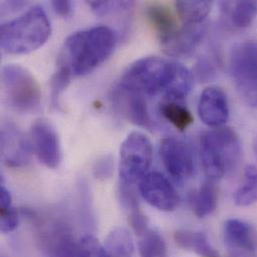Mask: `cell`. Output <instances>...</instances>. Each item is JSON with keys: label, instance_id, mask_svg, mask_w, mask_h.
Here are the masks:
<instances>
[{"label": "cell", "instance_id": "cell-1", "mask_svg": "<svg viewBox=\"0 0 257 257\" xmlns=\"http://www.w3.org/2000/svg\"><path fill=\"white\" fill-rule=\"evenodd\" d=\"M116 38L107 26H95L69 35L63 43L57 65L73 76H83L101 65L112 53Z\"/></svg>", "mask_w": 257, "mask_h": 257}, {"label": "cell", "instance_id": "cell-2", "mask_svg": "<svg viewBox=\"0 0 257 257\" xmlns=\"http://www.w3.org/2000/svg\"><path fill=\"white\" fill-rule=\"evenodd\" d=\"M50 34L51 25L46 12L40 6H33L19 17L1 25V49L12 55L27 54L41 47Z\"/></svg>", "mask_w": 257, "mask_h": 257}, {"label": "cell", "instance_id": "cell-3", "mask_svg": "<svg viewBox=\"0 0 257 257\" xmlns=\"http://www.w3.org/2000/svg\"><path fill=\"white\" fill-rule=\"evenodd\" d=\"M200 157L207 178L220 180L240 161L241 145L237 133L222 126L205 131L200 137Z\"/></svg>", "mask_w": 257, "mask_h": 257}, {"label": "cell", "instance_id": "cell-4", "mask_svg": "<svg viewBox=\"0 0 257 257\" xmlns=\"http://www.w3.org/2000/svg\"><path fill=\"white\" fill-rule=\"evenodd\" d=\"M177 63L158 56L143 57L132 63L121 77L119 85L141 95H164L173 81Z\"/></svg>", "mask_w": 257, "mask_h": 257}, {"label": "cell", "instance_id": "cell-5", "mask_svg": "<svg viewBox=\"0 0 257 257\" xmlns=\"http://www.w3.org/2000/svg\"><path fill=\"white\" fill-rule=\"evenodd\" d=\"M1 84L9 105L21 113H32L41 104V88L35 77L18 64H7L1 70Z\"/></svg>", "mask_w": 257, "mask_h": 257}, {"label": "cell", "instance_id": "cell-6", "mask_svg": "<svg viewBox=\"0 0 257 257\" xmlns=\"http://www.w3.org/2000/svg\"><path fill=\"white\" fill-rule=\"evenodd\" d=\"M229 70L242 99L257 107V41L240 42L232 48Z\"/></svg>", "mask_w": 257, "mask_h": 257}, {"label": "cell", "instance_id": "cell-7", "mask_svg": "<svg viewBox=\"0 0 257 257\" xmlns=\"http://www.w3.org/2000/svg\"><path fill=\"white\" fill-rule=\"evenodd\" d=\"M153 148L150 139L143 133L133 131L122 142L119 152L120 183L133 185L139 182L151 166Z\"/></svg>", "mask_w": 257, "mask_h": 257}, {"label": "cell", "instance_id": "cell-8", "mask_svg": "<svg viewBox=\"0 0 257 257\" xmlns=\"http://www.w3.org/2000/svg\"><path fill=\"white\" fill-rule=\"evenodd\" d=\"M160 158L167 172L178 181L190 179L195 172V161L190 145L177 137H166L160 143Z\"/></svg>", "mask_w": 257, "mask_h": 257}, {"label": "cell", "instance_id": "cell-9", "mask_svg": "<svg viewBox=\"0 0 257 257\" xmlns=\"http://www.w3.org/2000/svg\"><path fill=\"white\" fill-rule=\"evenodd\" d=\"M30 142L38 160L47 168L59 166L62 154L58 134L46 119H37L30 128Z\"/></svg>", "mask_w": 257, "mask_h": 257}, {"label": "cell", "instance_id": "cell-10", "mask_svg": "<svg viewBox=\"0 0 257 257\" xmlns=\"http://www.w3.org/2000/svg\"><path fill=\"white\" fill-rule=\"evenodd\" d=\"M139 192L152 207L163 211H174L179 196L171 182L160 172H149L139 181Z\"/></svg>", "mask_w": 257, "mask_h": 257}, {"label": "cell", "instance_id": "cell-11", "mask_svg": "<svg viewBox=\"0 0 257 257\" xmlns=\"http://www.w3.org/2000/svg\"><path fill=\"white\" fill-rule=\"evenodd\" d=\"M40 242L49 257H82L81 238L76 239L64 223L47 225L40 233Z\"/></svg>", "mask_w": 257, "mask_h": 257}, {"label": "cell", "instance_id": "cell-12", "mask_svg": "<svg viewBox=\"0 0 257 257\" xmlns=\"http://www.w3.org/2000/svg\"><path fill=\"white\" fill-rule=\"evenodd\" d=\"M31 142L22 131L12 122H5L1 126V158L3 162L13 168L25 166L30 160Z\"/></svg>", "mask_w": 257, "mask_h": 257}, {"label": "cell", "instance_id": "cell-13", "mask_svg": "<svg viewBox=\"0 0 257 257\" xmlns=\"http://www.w3.org/2000/svg\"><path fill=\"white\" fill-rule=\"evenodd\" d=\"M111 99L117 112L129 122L144 128L152 127L153 122L143 95L118 85L112 91Z\"/></svg>", "mask_w": 257, "mask_h": 257}, {"label": "cell", "instance_id": "cell-14", "mask_svg": "<svg viewBox=\"0 0 257 257\" xmlns=\"http://www.w3.org/2000/svg\"><path fill=\"white\" fill-rule=\"evenodd\" d=\"M200 119L208 126L221 127L229 117V106L224 91L215 86L205 88L198 101Z\"/></svg>", "mask_w": 257, "mask_h": 257}, {"label": "cell", "instance_id": "cell-15", "mask_svg": "<svg viewBox=\"0 0 257 257\" xmlns=\"http://www.w3.org/2000/svg\"><path fill=\"white\" fill-rule=\"evenodd\" d=\"M206 32V27L201 24H184L170 37L161 42L163 51L173 57H186L191 55L201 43Z\"/></svg>", "mask_w": 257, "mask_h": 257}, {"label": "cell", "instance_id": "cell-16", "mask_svg": "<svg viewBox=\"0 0 257 257\" xmlns=\"http://www.w3.org/2000/svg\"><path fill=\"white\" fill-rule=\"evenodd\" d=\"M223 238L226 247L235 255L253 253L257 248L255 229L247 222L232 218L225 221Z\"/></svg>", "mask_w": 257, "mask_h": 257}, {"label": "cell", "instance_id": "cell-17", "mask_svg": "<svg viewBox=\"0 0 257 257\" xmlns=\"http://www.w3.org/2000/svg\"><path fill=\"white\" fill-rule=\"evenodd\" d=\"M146 16L160 43L170 37L177 29L176 19L166 5L154 3L147 7Z\"/></svg>", "mask_w": 257, "mask_h": 257}, {"label": "cell", "instance_id": "cell-18", "mask_svg": "<svg viewBox=\"0 0 257 257\" xmlns=\"http://www.w3.org/2000/svg\"><path fill=\"white\" fill-rule=\"evenodd\" d=\"M175 243L201 257H219L217 250L210 243L207 235L201 231L179 229L174 233Z\"/></svg>", "mask_w": 257, "mask_h": 257}, {"label": "cell", "instance_id": "cell-19", "mask_svg": "<svg viewBox=\"0 0 257 257\" xmlns=\"http://www.w3.org/2000/svg\"><path fill=\"white\" fill-rule=\"evenodd\" d=\"M191 207L194 214L199 218H204L212 214L218 204V188L215 181L206 180L191 195Z\"/></svg>", "mask_w": 257, "mask_h": 257}, {"label": "cell", "instance_id": "cell-20", "mask_svg": "<svg viewBox=\"0 0 257 257\" xmlns=\"http://www.w3.org/2000/svg\"><path fill=\"white\" fill-rule=\"evenodd\" d=\"M103 246L107 257H133V238L126 228H113L108 233Z\"/></svg>", "mask_w": 257, "mask_h": 257}, {"label": "cell", "instance_id": "cell-21", "mask_svg": "<svg viewBox=\"0 0 257 257\" xmlns=\"http://www.w3.org/2000/svg\"><path fill=\"white\" fill-rule=\"evenodd\" d=\"M234 203L238 206H250L257 202V166L247 165L243 171L242 183L234 192Z\"/></svg>", "mask_w": 257, "mask_h": 257}, {"label": "cell", "instance_id": "cell-22", "mask_svg": "<svg viewBox=\"0 0 257 257\" xmlns=\"http://www.w3.org/2000/svg\"><path fill=\"white\" fill-rule=\"evenodd\" d=\"M159 111L168 122L180 131H184L193 123L191 112L179 101L165 99L160 103Z\"/></svg>", "mask_w": 257, "mask_h": 257}, {"label": "cell", "instance_id": "cell-23", "mask_svg": "<svg viewBox=\"0 0 257 257\" xmlns=\"http://www.w3.org/2000/svg\"><path fill=\"white\" fill-rule=\"evenodd\" d=\"M178 16L185 24H201L212 8L210 1H177Z\"/></svg>", "mask_w": 257, "mask_h": 257}, {"label": "cell", "instance_id": "cell-24", "mask_svg": "<svg viewBox=\"0 0 257 257\" xmlns=\"http://www.w3.org/2000/svg\"><path fill=\"white\" fill-rule=\"evenodd\" d=\"M138 238L140 257H169L166 242L156 230L148 228Z\"/></svg>", "mask_w": 257, "mask_h": 257}, {"label": "cell", "instance_id": "cell-25", "mask_svg": "<svg viewBox=\"0 0 257 257\" xmlns=\"http://www.w3.org/2000/svg\"><path fill=\"white\" fill-rule=\"evenodd\" d=\"M232 24L238 28L250 26L257 14L256 1H237L222 3Z\"/></svg>", "mask_w": 257, "mask_h": 257}, {"label": "cell", "instance_id": "cell-26", "mask_svg": "<svg viewBox=\"0 0 257 257\" xmlns=\"http://www.w3.org/2000/svg\"><path fill=\"white\" fill-rule=\"evenodd\" d=\"M71 72L64 67H57V70L50 79V96L51 103L54 107L59 106V97L70 83Z\"/></svg>", "mask_w": 257, "mask_h": 257}, {"label": "cell", "instance_id": "cell-27", "mask_svg": "<svg viewBox=\"0 0 257 257\" xmlns=\"http://www.w3.org/2000/svg\"><path fill=\"white\" fill-rule=\"evenodd\" d=\"M88 6L97 16H106L115 11L128 9L133 2L131 1H89Z\"/></svg>", "mask_w": 257, "mask_h": 257}, {"label": "cell", "instance_id": "cell-28", "mask_svg": "<svg viewBox=\"0 0 257 257\" xmlns=\"http://www.w3.org/2000/svg\"><path fill=\"white\" fill-rule=\"evenodd\" d=\"M19 223V217L16 209L13 206L0 208V229L3 233L14 231Z\"/></svg>", "mask_w": 257, "mask_h": 257}, {"label": "cell", "instance_id": "cell-29", "mask_svg": "<svg viewBox=\"0 0 257 257\" xmlns=\"http://www.w3.org/2000/svg\"><path fill=\"white\" fill-rule=\"evenodd\" d=\"M82 242V257H107L104 246L91 235L81 237Z\"/></svg>", "mask_w": 257, "mask_h": 257}, {"label": "cell", "instance_id": "cell-30", "mask_svg": "<svg viewBox=\"0 0 257 257\" xmlns=\"http://www.w3.org/2000/svg\"><path fill=\"white\" fill-rule=\"evenodd\" d=\"M132 186L133 185H125V184L120 183L119 191H118L119 200L121 202V205L126 210H128L129 212L139 209L137 195Z\"/></svg>", "mask_w": 257, "mask_h": 257}, {"label": "cell", "instance_id": "cell-31", "mask_svg": "<svg viewBox=\"0 0 257 257\" xmlns=\"http://www.w3.org/2000/svg\"><path fill=\"white\" fill-rule=\"evenodd\" d=\"M129 223L136 233L137 236L142 234L145 230H147L148 227V220L146 216L142 213V211L139 209H136L129 213Z\"/></svg>", "mask_w": 257, "mask_h": 257}, {"label": "cell", "instance_id": "cell-32", "mask_svg": "<svg viewBox=\"0 0 257 257\" xmlns=\"http://www.w3.org/2000/svg\"><path fill=\"white\" fill-rule=\"evenodd\" d=\"M113 162L110 156H103L94 166V175L99 179H107L112 175Z\"/></svg>", "mask_w": 257, "mask_h": 257}, {"label": "cell", "instance_id": "cell-33", "mask_svg": "<svg viewBox=\"0 0 257 257\" xmlns=\"http://www.w3.org/2000/svg\"><path fill=\"white\" fill-rule=\"evenodd\" d=\"M51 6L54 9L55 13L62 16V17H67L71 14L72 12V3L71 1H64V0H59V1H52Z\"/></svg>", "mask_w": 257, "mask_h": 257}, {"label": "cell", "instance_id": "cell-34", "mask_svg": "<svg viewBox=\"0 0 257 257\" xmlns=\"http://www.w3.org/2000/svg\"><path fill=\"white\" fill-rule=\"evenodd\" d=\"M12 206V196L9 190L1 184L0 187V208H7Z\"/></svg>", "mask_w": 257, "mask_h": 257}, {"label": "cell", "instance_id": "cell-35", "mask_svg": "<svg viewBox=\"0 0 257 257\" xmlns=\"http://www.w3.org/2000/svg\"><path fill=\"white\" fill-rule=\"evenodd\" d=\"M254 152H255V154H256L257 156V136L256 138H255V140H254Z\"/></svg>", "mask_w": 257, "mask_h": 257}, {"label": "cell", "instance_id": "cell-36", "mask_svg": "<svg viewBox=\"0 0 257 257\" xmlns=\"http://www.w3.org/2000/svg\"><path fill=\"white\" fill-rule=\"evenodd\" d=\"M256 2H257V1H256Z\"/></svg>", "mask_w": 257, "mask_h": 257}]
</instances>
